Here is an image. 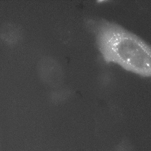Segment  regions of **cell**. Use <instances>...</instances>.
<instances>
[{"instance_id":"obj_2","label":"cell","mask_w":151,"mask_h":151,"mask_svg":"<svg viewBox=\"0 0 151 151\" xmlns=\"http://www.w3.org/2000/svg\"><path fill=\"white\" fill-rule=\"evenodd\" d=\"M0 39L6 45L13 46L19 44L24 36L23 29L19 24L7 22L3 23L0 27Z\"/></svg>"},{"instance_id":"obj_1","label":"cell","mask_w":151,"mask_h":151,"mask_svg":"<svg viewBox=\"0 0 151 151\" xmlns=\"http://www.w3.org/2000/svg\"><path fill=\"white\" fill-rule=\"evenodd\" d=\"M36 69L38 77L43 83L51 87L57 86L58 78V66L54 59L48 56H43L38 61Z\"/></svg>"}]
</instances>
